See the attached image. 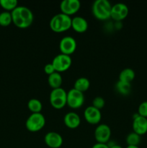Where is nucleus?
<instances>
[{
    "label": "nucleus",
    "mask_w": 147,
    "mask_h": 148,
    "mask_svg": "<svg viewBox=\"0 0 147 148\" xmlns=\"http://www.w3.org/2000/svg\"><path fill=\"white\" fill-rule=\"evenodd\" d=\"M0 6L5 11H13L18 6V1L17 0H0Z\"/></svg>",
    "instance_id": "5701e85b"
},
{
    "label": "nucleus",
    "mask_w": 147,
    "mask_h": 148,
    "mask_svg": "<svg viewBox=\"0 0 147 148\" xmlns=\"http://www.w3.org/2000/svg\"><path fill=\"white\" fill-rule=\"evenodd\" d=\"M44 142L50 148H59L63 145V137L56 132H49L44 137Z\"/></svg>",
    "instance_id": "ddd939ff"
},
{
    "label": "nucleus",
    "mask_w": 147,
    "mask_h": 148,
    "mask_svg": "<svg viewBox=\"0 0 147 148\" xmlns=\"http://www.w3.org/2000/svg\"><path fill=\"white\" fill-rule=\"evenodd\" d=\"M92 148H110L108 144H103V143H95Z\"/></svg>",
    "instance_id": "cd10ccee"
},
{
    "label": "nucleus",
    "mask_w": 147,
    "mask_h": 148,
    "mask_svg": "<svg viewBox=\"0 0 147 148\" xmlns=\"http://www.w3.org/2000/svg\"><path fill=\"white\" fill-rule=\"evenodd\" d=\"M128 6L124 3H117L114 5H112V9H111L110 17L112 20L115 21H122L128 14Z\"/></svg>",
    "instance_id": "9d476101"
},
{
    "label": "nucleus",
    "mask_w": 147,
    "mask_h": 148,
    "mask_svg": "<svg viewBox=\"0 0 147 148\" xmlns=\"http://www.w3.org/2000/svg\"><path fill=\"white\" fill-rule=\"evenodd\" d=\"M112 5L108 0H96L92 6L94 17L99 20H106L110 17Z\"/></svg>",
    "instance_id": "7ed1b4c3"
},
{
    "label": "nucleus",
    "mask_w": 147,
    "mask_h": 148,
    "mask_svg": "<svg viewBox=\"0 0 147 148\" xmlns=\"http://www.w3.org/2000/svg\"><path fill=\"white\" fill-rule=\"evenodd\" d=\"M63 122L66 127L71 130L78 128L81 124V119L76 113L71 111L65 114Z\"/></svg>",
    "instance_id": "2eb2a0df"
},
{
    "label": "nucleus",
    "mask_w": 147,
    "mask_h": 148,
    "mask_svg": "<svg viewBox=\"0 0 147 148\" xmlns=\"http://www.w3.org/2000/svg\"><path fill=\"white\" fill-rule=\"evenodd\" d=\"M51 63L56 72L61 73L66 72L70 68L72 60L70 56L61 53L53 58Z\"/></svg>",
    "instance_id": "0eeeda50"
},
{
    "label": "nucleus",
    "mask_w": 147,
    "mask_h": 148,
    "mask_svg": "<svg viewBox=\"0 0 147 148\" xmlns=\"http://www.w3.org/2000/svg\"><path fill=\"white\" fill-rule=\"evenodd\" d=\"M71 20L70 16L61 12L50 19L49 25L53 32L63 33L71 27Z\"/></svg>",
    "instance_id": "f03ea898"
},
{
    "label": "nucleus",
    "mask_w": 147,
    "mask_h": 148,
    "mask_svg": "<svg viewBox=\"0 0 147 148\" xmlns=\"http://www.w3.org/2000/svg\"><path fill=\"white\" fill-rule=\"evenodd\" d=\"M88 23L85 18L81 16H76L71 20V27L79 33H84L88 29Z\"/></svg>",
    "instance_id": "dca6fc26"
},
{
    "label": "nucleus",
    "mask_w": 147,
    "mask_h": 148,
    "mask_svg": "<svg viewBox=\"0 0 147 148\" xmlns=\"http://www.w3.org/2000/svg\"><path fill=\"white\" fill-rule=\"evenodd\" d=\"M89 87H90V81L86 77H84L76 79L74 84V88L83 93L89 89Z\"/></svg>",
    "instance_id": "6ab92c4d"
},
{
    "label": "nucleus",
    "mask_w": 147,
    "mask_h": 148,
    "mask_svg": "<svg viewBox=\"0 0 147 148\" xmlns=\"http://www.w3.org/2000/svg\"><path fill=\"white\" fill-rule=\"evenodd\" d=\"M105 105V101L102 97L97 96L92 101V106L95 107L97 109L101 110Z\"/></svg>",
    "instance_id": "393cba45"
},
{
    "label": "nucleus",
    "mask_w": 147,
    "mask_h": 148,
    "mask_svg": "<svg viewBox=\"0 0 147 148\" xmlns=\"http://www.w3.org/2000/svg\"><path fill=\"white\" fill-rule=\"evenodd\" d=\"M44 72H46V74H47L48 75H50L51 74L54 73L56 72L54 67H53L52 63H48L47 64L45 65L44 66Z\"/></svg>",
    "instance_id": "bb28decb"
},
{
    "label": "nucleus",
    "mask_w": 147,
    "mask_h": 148,
    "mask_svg": "<svg viewBox=\"0 0 147 148\" xmlns=\"http://www.w3.org/2000/svg\"><path fill=\"white\" fill-rule=\"evenodd\" d=\"M132 127L134 132L140 136L144 135L147 132V118L135 114L133 116Z\"/></svg>",
    "instance_id": "4468645a"
},
{
    "label": "nucleus",
    "mask_w": 147,
    "mask_h": 148,
    "mask_svg": "<svg viewBox=\"0 0 147 148\" xmlns=\"http://www.w3.org/2000/svg\"><path fill=\"white\" fill-rule=\"evenodd\" d=\"M12 23L19 28H27L30 27L34 20L33 13L25 6H17L11 12Z\"/></svg>",
    "instance_id": "f257e3e1"
},
{
    "label": "nucleus",
    "mask_w": 147,
    "mask_h": 148,
    "mask_svg": "<svg viewBox=\"0 0 147 148\" xmlns=\"http://www.w3.org/2000/svg\"><path fill=\"white\" fill-rule=\"evenodd\" d=\"M128 146H138L141 143V136L134 132L129 133L125 138Z\"/></svg>",
    "instance_id": "4be33fe9"
},
{
    "label": "nucleus",
    "mask_w": 147,
    "mask_h": 148,
    "mask_svg": "<svg viewBox=\"0 0 147 148\" xmlns=\"http://www.w3.org/2000/svg\"><path fill=\"white\" fill-rule=\"evenodd\" d=\"M109 147L110 148H122L120 145H117V144L112 145L109 146Z\"/></svg>",
    "instance_id": "c85d7f7f"
},
{
    "label": "nucleus",
    "mask_w": 147,
    "mask_h": 148,
    "mask_svg": "<svg viewBox=\"0 0 147 148\" xmlns=\"http://www.w3.org/2000/svg\"><path fill=\"white\" fill-rule=\"evenodd\" d=\"M84 116L85 120L89 124L95 125L100 122L102 119V113L100 110L97 109L92 106H89L84 110Z\"/></svg>",
    "instance_id": "9b49d317"
},
{
    "label": "nucleus",
    "mask_w": 147,
    "mask_h": 148,
    "mask_svg": "<svg viewBox=\"0 0 147 148\" xmlns=\"http://www.w3.org/2000/svg\"><path fill=\"white\" fill-rule=\"evenodd\" d=\"M77 43L74 38L71 36H65L59 42V50L61 53L70 56L76 49Z\"/></svg>",
    "instance_id": "6e6552de"
},
{
    "label": "nucleus",
    "mask_w": 147,
    "mask_h": 148,
    "mask_svg": "<svg viewBox=\"0 0 147 148\" xmlns=\"http://www.w3.org/2000/svg\"><path fill=\"white\" fill-rule=\"evenodd\" d=\"M135 77V73L134 70L131 68H125L119 74V80L122 82L131 83Z\"/></svg>",
    "instance_id": "a211bd4d"
},
{
    "label": "nucleus",
    "mask_w": 147,
    "mask_h": 148,
    "mask_svg": "<svg viewBox=\"0 0 147 148\" xmlns=\"http://www.w3.org/2000/svg\"><path fill=\"white\" fill-rule=\"evenodd\" d=\"M48 83L52 89L61 88V85L63 83V78L59 72H55L54 73L48 75Z\"/></svg>",
    "instance_id": "f3484780"
},
{
    "label": "nucleus",
    "mask_w": 147,
    "mask_h": 148,
    "mask_svg": "<svg viewBox=\"0 0 147 148\" xmlns=\"http://www.w3.org/2000/svg\"><path fill=\"white\" fill-rule=\"evenodd\" d=\"M94 135L97 143L108 144L111 137V130L107 124H99L95 129Z\"/></svg>",
    "instance_id": "1a4fd4ad"
},
{
    "label": "nucleus",
    "mask_w": 147,
    "mask_h": 148,
    "mask_svg": "<svg viewBox=\"0 0 147 148\" xmlns=\"http://www.w3.org/2000/svg\"><path fill=\"white\" fill-rule=\"evenodd\" d=\"M138 114L147 118V101H144L140 104L138 108Z\"/></svg>",
    "instance_id": "a878e982"
},
{
    "label": "nucleus",
    "mask_w": 147,
    "mask_h": 148,
    "mask_svg": "<svg viewBox=\"0 0 147 148\" xmlns=\"http://www.w3.org/2000/svg\"><path fill=\"white\" fill-rule=\"evenodd\" d=\"M46 125V118L41 113L31 114L25 121V127L29 132H37Z\"/></svg>",
    "instance_id": "20e7f679"
},
{
    "label": "nucleus",
    "mask_w": 147,
    "mask_h": 148,
    "mask_svg": "<svg viewBox=\"0 0 147 148\" xmlns=\"http://www.w3.org/2000/svg\"><path fill=\"white\" fill-rule=\"evenodd\" d=\"M27 108L32 112V114L41 113L43 109V104L41 101L37 98H31L27 102Z\"/></svg>",
    "instance_id": "aec40b11"
},
{
    "label": "nucleus",
    "mask_w": 147,
    "mask_h": 148,
    "mask_svg": "<svg viewBox=\"0 0 147 148\" xmlns=\"http://www.w3.org/2000/svg\"><path fill=\"white\" fill-rule=\"evenodd\" d=\"M115 89H116L117 92H119L121 95H127L131 91V83L118 80L115 85Z\"/></svg>",
    "instance_id": "412c9836"
},
{
    "label": "nucleus",
    "mask_w": 147,
    "mask_h": 148,
    "mask_svg": "<svg viewBox=\"0 0 147 148\" xmlns=\"http://www.w3.org/2000/svg\"><path fill=\"white\" fill-rule=\"evenodd\" d=\"M125 148H139L138 146H127Z\"/></svg>",
    "instance_id": "c756f323"
},
{
    "label": "nucleus",
    "mask_w": 147,
    "mask_h": 148,
    "mask_svg": "<svg viewBox=\"0 0 147 148\" xmlns=\"http://www.w3.org/2000/svg\"><path fill=\"white\" fill-rule=\"evenodd\" d=\"M80 7L81 3L79 0H63L60 4L61 13L69 16L77 12Z\"/></svg>",
    "instance_id": "f8f14e48"
},
{
    "label": "nucleus",
    "mask_w": 147,
    "mask_h": 148,
    "mask_svg": "<svg viewBox=\"0 0 147 148\" xmlns=\"http://www.w3.org/2000/svg\"><path fill=\"white\" fill-rule=\"evenodd\" d=\"M50 103L56 109H61L66 105L67 92L63 88L52 89L50 93Z\"/></svg>",
    "instance_id": "39448f33"
},
{
    "label": "nucleus",
    "mask_w": 147,
    "mask_h": 148,
    "mask_svg": "<svg viewBox=\"0 0 147 148\" xmlns=\"http://www.w3.org/2000/svg\"><path fill=\"white\" fill-rule=\"evenodd\" d=\"M12 23L11 12L4 11L0 13V25L7 27Z\"/></svg>",
    "instance_id": "b1692460"
},
{
    "label": "nucleus",
    "mask_w": 147,
    "mask_h": 148,
    "mask_svg": "<svg viewBox=\"0 0 147 148\" xmlns=\"http://www.w3.org/2000/svg\"><path fill=\"white\" fill-rule=\"evenodd\" d=\"M85 98L83 92L71 88L67 92V100L66 105L73 109L81 108L84 103Z\"/></svg>",
    "instance_id": "423d86ee"
}]
</instances>
